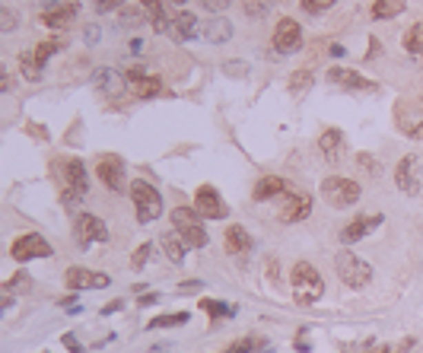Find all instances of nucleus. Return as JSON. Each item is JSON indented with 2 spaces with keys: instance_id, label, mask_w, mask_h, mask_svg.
<instances>
[{
  "instance_id": "54",
  "label": "nucleus",
  "mask_w": 423,
  "mask_h": 353,
  "mask_svg": "<svg viewBox=\"0 0 423 353\" xmlns=\"http://www.w3.org/2000/svg\"><path fill=\"white\" fill-rule=\"evenodd\" d=\"M13 90V80H10V70H3V92Z\"/></svg>"
},
{
  "instance_id": "8",
  "label": "nucleus",
  "mask_w": 423,
  "mask_h": 353,
  "mask_svg": "<svg viewBox=\"0 0 423 353\" xmlns=\"http://www.w3.org/2000/svg\"><path fill=\"white\" fill-rule=\"evenodd\" d=\"M10 255L25 264V261H35V258H51L54 255V248H51V242L45 236H39V232H25V236L13 239Z\"/></svg>"
},
{
  "instance_id": "18",
  "label": "nucleus",
  "mask_w": 423,
  "mask_h": 353,
  "mask_svg": "<svg viewBox=\"0 0 423 353\" xmlns=\"http://www.w3.org/2000/svg\"><path fill=\"white\" fill-rule=\"evenodd\" d=\"M382 220H385L382 214H375V216H357V220H350L347 226L340 230V242H344V245H353V242H360V239L369 236V232H373Z\"/></svg>"
},
{
  "instance_id": "23",
  "label": "nucleus",
  "mask_w": 423,
  "mask_h": 353,
  "mask_svg": "<svg viewBox=\"0 0 423 353\" xmlns=\"http://www.w3.org/2000/svg\"><path fill=\"white\" fill-rule=\"evenodd\" d=\"M159 245H163V252H166V258L172 264H185V258H188V248H191L175 230L172 232H163V236H159Z\"/></svg>"
},
{
  "instance_id": "6",
  "label": "nucleus",
  "mask_w": 423,
  "mask_h": 353,
  "mask_svg": "<svg viewBox=\"0 0 423 353\" xmlns=\"http://www.w3.org/2000/svg\"><path fill=\"white\" fill-rule=\"evenodd\" d=\"M395 185L407 197H423V157L420 153H407L395 169Z\"/></svg>"
},
{
  "instance_id": "38",
  "label": "nucleus",
  "mask_w": 423,
  "mask_h": 353,
  "mask_svg": "<svg viewBox=\"0 0 423 353\" xmlns=\"http://www.w3.org/2000/svg\"><path fill=\"white\" fill-rule=\"evenodd\" d=\"M338 0H302V10H306L309 17H318V13H324V10H331Z\"/></svg>"
},
{
  "instance_id": "26",
  "label": "nucleus",
  "mask_w": 423,
  "mask_h": 353,
  "mask_svg": "<svg viewBox=\"0 0 423 353\" xmlns=\"http://www.w3.org/2000/svg\"><path fill=\"white\" fill-rule=\"evenodd\" d=\"M223 245L229 255H245V252H251V236L242 226H226Z\"/></svg>"
},
{
  "instance_id": "49",
  "label": "nucleus",
  "mask_w": 423,
  "mask_h": 353,
  "mask_svg": "<svg viewBox=\"0 0 423 353\" xmlns=\"http://www.w3.org/2000/svg\"><path fill=\"white\" fill-rule=\"evenodd\" d=\"M159 303V296L156 293H147V296H141V303H137V305H141V309H147V305H156Z\"/></svg>"
},
{
  "instance_id": "51",
  "label": "nucleus",
  "mask_w": 423,
  "mask_h": 353,
  "mask_svg": "<svg viewBox=\"0 0 423 353\" xmlns=\"http://www.w3.org/2000/svg\"><path fill=\"white\" fill-rule=\"evenodd\" d=\"M121 19H125L121 26H141V17H137V13H131V10H127V13H125Z\"/></svg>"
},
{
  "instance_id": "36",
  "label": "nucleus",
  "mask_w": 423,
  "mask_h": 353,
  "mask_svg": "<svg viewBox=\"0 0 423 353\" xmlns=\"http://www.w3.org/2000/svg\"><path fill=\"white\" fill-rule=\"evenodd\" d=\"M29 287H32V280H29V274H25V271H17L13 277L7 280V283H3V290H7V293H13V290H17V293H25Z\"/></svg>"
},
{
  "instance_id": "44",
  "label": "nucleus",
  "mask_w": 423,
  "mask_h": 353,
  "mask_svg": "<svg viewBox=\"0 0 423 353\" xmlns=\"http://www.w3.org/2000/svg\"><path fill=\"white\" fill-rule=\"evenodd\" d=\"M251 350H255V341H251V337H245V341H236V344L229 347L226 353H251Z\"/></svg>"
},
{
  "instance_id": "32",
  "label": "nucleus",
  "mask_w": 423,
  "mask_h": 353,
  "mask_svg": "<svg viewBox=\"0 0 423 353\" xmlns=\"http://www.w3.org/2000/svg\"><path fill=\"white\" fill-rule=\"evenodd\" d=\"M61 48H64V45H61L58 39H48V41H39V45H35V51H32V54H35V61H39V64L45 67V64H48L51 58H54V54H58Z\"/></svg>"
},
{
  "instance_id": "3",
  "label": "nucleus",
  "mask_w": 423,
  "mask_h": 353,
  "mask_svg": "<svg viewBox=\"0 0 423 353\" xmlns=\"http://www.w3.org/2000/svg\"><path fill=\"white\" fill-rule=\"evenodd\" d=\"M172 226L191 248H207L210 236H207V230H204V216H200L194 207H175Z\"/></svg>"
},
{
  "instance_id": "55",
  "label": "nucleus",
  "mask_w": 423,
  "mask_h": 353,
  "mask_svg": "<svg viewBox=\"0 0 423 353\" xmlns=\"http://www.w3.org/2000/svg\"><path fill=\"white\" fill-rule=\"evenodd\" d=\"M375 54H379V41H369V54H366V58H375Z\"/></svg>"
},
{
  "instance_id": "7",
  "label": "nucleus",
  "mask_w": 423,
  "mask_h": 353,
  "mask_svg": "<svg viewBox=\"0 0 423 353\" xmlns=\"http://www.w3.org/2000/svg\"><path fill=\"white\" fill-rule=\"evenodd\" d=\"M395 124H398V131L404 134V137L423 143V105L420 102L401 99L398 105H395Z\"/></svg>"
},
{
  "instance_id": "57",
  "label": "nucleus",
  "mask_w": 423,
  "mask_h": 353,
  "mask_svg": "<svg viewBox=\"0 0 423 353\" xmlns=\"http://www.w3.org/2000/svg\"><path fill=\"white\" fill-rule=\"evenodd\" d=\"M382 353H398V350H395V347H385V350H382Z\"/></svg>"
},
{
  "instance_id": "24",
  "label": "nucleus",
  "mask_w": 423,
  "mask_h": 353,
  "mask_svg": "<svg viewBox=\"0 0 423 353\" xmlns=\"http://www.w3.org/2000/svg\"><path fill=\"white\" fill-rule=\"evenodd\" d=\"M200 19L194 17V13H178V17L172 19V26H169V35H172L175 41H191L194 35L200 32Z\"/></svg>"
},
{
  "instance_id": "11",
  "label": "nucleus",
  "mask_w": 423,
  "mask_h": 353,
  "mask_svg": "<svg viewBox=\"0 0 423 353\" xmlns=\"http://www.w3.org/2000/svg\"><path fill=\"white\" fill-rule=\"evenodd\" d=\"M64 283L70 293H80V290H105L112 287V277L99 271H86V268H67L64 271Z\"/></svg>"
},
{
  "instance_id": "53",
  "label": "nucleus",
  "mask_w": 423,
  "mask_h": 353,
  "mask_svg": "<svg viewBox=\"0 0 423 353\" xmlns=\"http://www.w3.org/2000/svg\"><path fill=\"white\" fill-rule=\"evenodd\" d=\"M347 54V48L344 45H331V58H344Z\"/></svg>"
},
{
  "instance_id": "4",
  "label": "nucleus",
  "mask_w": 423,
  "mask_h": 353,
  "mask_svg": "<svg viewBox=\"0 0 423 353\" xmlns=\"http://www.w3.org/2000/svg\"><path fill=\"white\" fill-rule=\"evenodd\" d=\"M131 201H134V214H137L141 223H156L163 216V194L149 181L143 179L131 181Z\"/></svg>"
},
{
  "instance_id": "45",
  "label": "nucleus",
  "mask_w": 423,
  "mask_h": 353,
  "mask_svg": "<svg viewBox=\"0 0 423 353\" xmlns=\"http://www.w3.org/2000/svg\"><path fill=\"white\" fill-rule=\"evenodd\" d=\"M226 74H233V77H242V74H249V64H242V61H229V64H223Z\"/></svg>"
},
{
  "instance_id": "12",
  "label": "nucleus",
  "mask_w": 423,
  "mask_h": 353,
  "mask_svg": "<svg viewBox=\"0 0 423 353\" xmlns=\"http://www.w3.org/2000/svg\"><path fill=\"white\" fill-rule=\"evenodd\" d=\"M274 48H277V54H296V51L302 48V26H299L296 19L283 17L280 23H277V29H274Z\"/></svg>"
},
{
  "instance_id": "37",
  "label": "nucleus",
  "mask_w": 423,
  "mask_h": 353,
  "mask_svg": "<svg viewBox=\"0 0 423 353\" xmlns=\"http://www.w3.org/2000/svg\"><path fill=\"white\" fill-rule=\"evenodd\" d=\"M200 305H204V309L210 312V321H214V325H216V319H220V315H233L236 312V309H229L226 303H216V299H204Z\"/></svg>"
},
{
  "instance_id": "39",
  "label": "nucleus",
  "mask_w": 423,
  "mask_h": 353,
  "mask_svg": "<svg viewBox=\"0 0 423 353\" xmlns=\"http://www.w3.org/2000/svg\"><path fill=\"white\" fill-rule=\"evenodd\" d=\"M92 7H96L99 17H105V13H118V10L125 7V0H92Z\"/></svg>"
},
{
  "instance_id": "19",
  "label": "nucleus",
  "mask_w": 423,
  "mask_h": 353,
  "mask_svg": "<svg viewBox=\"0 0 423 353\" xmlns=\"http://www.w3.org/2000/svg\"><path fill=\"white\" fill-rule=\"evenodd\" d=\"M92 86L102 92V96H121L125 92V77L118 74L115 67H99L92 74Z\"/></svg>"
},
{
  "instance_id": "16",
  "label": "nucleus",
  "mask_w": 423,
  "mask_h": 353,
  "mask_svg": "<svg viewBox=\"0 0 423 353\" xmlns=\"http://www.w3.org/2000/svg\"><path fill=\"white\" fill-rule=\"evenodd\" d=\"M309 214H312V197L306 191H290V197H287V204L280 210V223H299Z\"/></svg>"
},
{
  "instance_id": "56",
  "label": "nucleus",
  "mask_w": 423,
  "mask_h": 353,
  "mask_svg": "<svg viewBox=\"0 0 423 353\" xmlns=\"http://www.w3.org/2000/svg\"><path fill=\"white\" fill-rule=\"evenodd\" d=\"M169 3H175V7H185V3H188V0H169Z\"/></svg>"
},
{
  "instance_id": "2",
  "label": "nucleus",
  "mask_w": 423,
  "mask_h": 353,
  "mask_svg": "<svg viewBox=\"0 0 423 353\" xmlns=\"http://www.w3.org/2000/svg\"><path fill=\"white\" fill-rule=\"evenodd\" d=\"M334 271H338L340 283L350 290H363V287H369V280H373V264L363 261V258L353 255V252H347V248L334 255Z\"/></svg>"
},
{
  "instance_id": "34",
  "label": "nucleus",
  "mask_w": 423,
  "mask_h": 353,
  "mask_svg": "<svg viewBox=\"0 0 423 353\" xmlns=\"http://www.w3.org/2000/svg\"><path fill=\"white\" fill-rule=\"evenodd\" d=\"M191 315L188 312H175V315H156V319L149 321L147 328L149 331H159V328H172V325H185V321H188Z\"/></svg>"
},
{
  "instance_id": "20",
  "label": "nucleus",
  "mask_w": 423,
  "mask_h": 353,
  "mask_svg": "<svg viewBox=\"0 0 423 353\" xmlns=\"http://www.w3.org/2000/svg\"><path fill=\"white\" fill-rule=\"evenodd\" d=\"M80 13V3L76 0H70V3H58V7L51 10H42V17H39V23L48 26V29H64L70 19Z\"/></svg>"
},
{
  "instance_id": "21",
  "label": "nucleus",
  "mask_w": 423,
  "mask_h": 353,
  "mask_svg": "<svg viewBox=\"0 0 423 353\" xmlns=\"http://www.w3.org/2000/svg\"><path fill=\"white\" fill-rule=\"evenodd\" d=\"M287 181L280 179V175H261L255 185V191H251V197H255L258 204H267V201H277L280 194H287Z\"/></svg>"
},
{
  "instance_id": "46",
  "label": "nucleus",
  "mask_w": 423,
  "mask_h": 353,
  "mask_svg": "<svg viewBox=\"0 0 423 353\" xmlns=\"http://www.w3.org/2000/svg\"><path fill=\"white\" fill-rule=\"evenodd\" d=\"M99 26L92 23V26H86V32H83V39H86V45H96V41H99Z\"/></svg>"
},
{
  "instance_id": "40",
  "label": "nucleus",
  "mask_w": 423,
  "mask_h": 353,
  "mask_svg": "<svg viewBox=\"0 0 423 353\" xmlns=\"http://www.w3.org/2000/svg\"><path fill=\"white\" fill-rule=\"evenodd\" d=\"M200 7L207 10V13H214V17H223L226 10L233 7V0H200Z\"/></svg>"
},
{
  "instance_id": "15",
  "label": "nucleus",
  "mask_w": 423,
  "mask_h": 353,
  "mask_svg": "<svg viewBox=\"0 0 423 353\" xmlns=\"http://www.w3.org/2000/svg\"><path fill=\"white\" fill-rule=\"evenodd\" d=\"M344 150H347V137L340 128H328V131L318 137V153H322L324 163H338L344 157Z\"/></svg>"
},
{
  "instance_id": "25",
  "label": "nucleus",
  "mask_w": 423,
  "mask_h": 353,
  "mask_svg": "<svg viewBox=\"0 0 423 353\" xmlns=\"http://www.w3.org/2000/svg\"><path fill=\"white\" fill-rule=\"evenodd\" d=\"M64 188L86 197V191H90V175H86L83 159H67V185Z\"/></svg>"
},
{
  "instance_id": "5",
  "label": "nucleus",
  "mask_w": 423,
  "mask_h": 353,
  "mask_svg": "<svg viewBox=\"0 0 423 353\" xmlns=\"http://www.w3.org/2000/svg\"><path fill=\"white\" fill-rule=\"evenodd\" d=\"M360 194H363V188H360V181L347 179V175H328V179L322 181V197L328 201V204L334 207V210H344V207H353L360 201Z\"/></svg>"
},
{
  "instance_id": "29",
  "label": "nucleus",
  "mask_w": 423,
  "mask_h": 353,
  "mask_svg": "<svg viewBox=\"0 0 423 353\" xmlns=\"http://www.w3.org/2000/svg\"><path fill=\"white\" fill-rule=\"evenodd\" d=\"M407 10V0H375L373 3V19H395Z\"/></svg>"
},
{
  "instance_id": "9",
  "label": "nucleus",
  "mask_w": 423,
  "mask_h": 353,
  "mask_svg": "<svg viewBox=\"0 0 423 353\" xmlns=\"http://www.w3.org/2000/svg\"><path fill=\"white\" fill-rule=\"evenodd\" d=\"M108 226L102 216L96 214H80L74 220V239H76V245L80 248H92V242H108Z\"/></svg>"
},
{
  "instance_id": "10",
  "label": "nucleus",
  "mask_w": 423,
  "mask_h": 353,
  "mask_svg": "<svg viewBox=\"0 0 423 353\" xmlns=\"http://www.w3.org/2000/svg\"><path fill=\"white\" fill-rule=\"evenodd\" d=\"M194 210H198L204 220H226L229 216V207L223 204V197L214 185H200L194 191Z\"/></svg>"
},
{
  "instance_id": "31",
  "label": "nucleus",
  "mask_w": 423,
  "mask_h": 353,
  "mask_svg": "<svg viewBox=\"0 0 423 353\" xmlns=\"http://www.w3.org/2000/svg\"><path fill=\"white\" fill-rule=\"evenodd\" d=\"M19 70H23V77L29 83H39V80H42V70H45V67L39 64V61H35V54L29 51V54H23V58H19Z\"/></svg>"
},
{
  "instance_id": "35",
  "label": "nucleus",
  "mask_w": 423,
  "mask_h": 353,
  "mask_svg": "<svg viewBox=\"0 0 423 353\" xmlns=\"http://www.w3.org/2000/svg\"><path fill=\"white\" fill-rule=\"evenodd\" d=\"M149 255H153V245H149V242H143V245L134 248V255H131V268H134V271H143V268L149 264Z\"/></svg>"
},
{
  "instance_id": "43",
  "label": "nucleus",
  "mask_w": 423,
  "mask_h": 353,
  "mask_svg": "<svg viewBox=\"0 0 423 353\" xmlns=\"http://www.w3.org/2000/svg\"><path fill=\"white\" fill-rule=\"evenodd\" d=\"M17 26H19V13H13L10 7H3V13H0V29H3V32H13Z\"/></svg>"
},
{
  "instance_id": "47",
  "label": "nucleus",
  "mask_w": 423,
  "mask_h": 353,
  "mask_svg": "<svg viewBox=\"0 0 423 353\" xmlns=\"http://www.w3.org/2000/svg\"><path fill=\"white\" fill-rule=\"evenodd\" d=\"M61 341H64V347H67V350H70V353H83V347H80V341H76L74 334H64V337H61Z\"/></svg>"
},
{
  "instance_id": "28",
  "label": "nucleus",
  "mask_w": 423,
  "mask_h": 353,
  "mask_svg": "<svg viewBox=\"0 0 423 353\" xmlns=\"http://www.w3.org/2000/svg\"><path fill=\"white\" fill-rule=\"evenodd\" d=\"M312 86H316V74H312V70H296V74L290 77V83H287V90H290L293 99H306Z\"/></svg>"
},
{
  "instance_id": "50",
  "label": "nucleus",
  "mask_w": 423,
  "mask_h": 353,
  "mask_svg": "<svg viewBox=\"0 0 423 353\" xmlns=\"http://www.w3.org/2000/svg\"><path fill=\"white\" fill-rule=\"evenodd\" d=\"M178 290H182V293H191V290H200V280H185V283H178Z\"/></svg>"
},
{
  "instance_id": "27",
  "label": "nucleus",
  "mask_w": 423,
  "mask_h": 353,
  "mask_svg": "<svg viewBox=\"0 0 423 353\" xmlns=\"http://www.w3.org/2000/svg\"><path fill=\"white\" fill-rule=\"evenodd\" d=\"M141 10L147 13L149 26H153V32H169V26L172 19H166V10H163V0H141Z\"/></svg>"
},
{
  "instance_id": "52",
  "label": "nucleus",
  "mask_w": 423,
  "mask_h": 353,
  "mask_svg": "<svg viewBox=\"0 0 423 353\" xmlns=\"http://www.w3.org/2000/svg\"><path fill=\"white\" fill-rule=\"evenodd\" d=\"M131 54H143V41L141 39H131Z\"/></svg>"
},
{
  "instance_id": "22",
  "label": "nucleus",
  "mask_w": 423,
  "mask_h": 353,
  "mask_svg": "<svg viewBox=\"0 0 423 353\" xmlns=\"http://www.w3.org/2000/svg\"><path fill=\"white\" fill-rule=\"evenodd\" d=\"M200 35L210 41V45H226L233 39V23L226 17H210L207 23H200Z\"/></svg>"
},
{
  "instance_id": "33",
  "label": "nucleus",
  "mask_w": 423,
  "mask_h": 353,
  "mask_svg": "<svg viewBox=\"0 0 423 353\" xmlns=\"http://www.w3.org/2000/svg\"><path fill=\"white\" fill-rule=\"evenodd\" d=\"M271 7H274V0H242V10L249 19H265Z\"/></svg>"
},
{
  "instance_id": "30",
  "label": "nucleus",
  "mask_w": 423,
  "mask_h": 353,
  "mask_svg": "<svg viewBox=\"0 0 423 353\" xmlns=\"http://www.w3.org/2000/svg\"><path fill=\"white\" fill-rule=\"evenodd\" d=\"M401 45H404V51L407 54H423V23H414L411 26V29H407L404 32V41H401Z\"/></svg>"
},
{
  "instance_id": "14",
  "label": "nucleus",
  "mask_w": 423,
  "mask_h": 353,
  "mask_svg": "<svg viewBox=\"0 0 423 353\" xmlns=\"http://www.w3.org/2000/svg\"><path fill=\"white\" fill-rule=\"evenodd\" d=\"M328 80L344 86V90H350V92H375L379 90V83L375 80H366L363 74L347 70V67H331V70H328Z\"/></svg>"
},
{
  "instance_id": "1",
  "label": "nucleus",
  "mask_w": 423,
  "mask_h": 353,
  "mask_svg": "<svg viewBox=\"0 0 423 353\" xmlns=\"http://www.w3.org/2000/svg\"><path fill=\"white\" fill-rule=\"evenodd\" d=\"M290 287H293V299H296V305H316L318 299L324 296L322 274H318L309 261H296V264H293Z\"/></svg>"
},
{
  "instance_id": "17",
  "label": "nucleus",
  "mask_w": 423,
  "mask_h": 353,
  "mask_svg": "<svg viewBox=\"0 0 423 353\" xmlns=\"http://www.w3.org/2000/svg\"><path fill=\"white\" fill-rule=\"evenodd\" d=\"M127 83H131V90L137 99H153L159 90H163V83H159V77L147 74L143 67H134V70H127Z\"/></svg>"
},
{
  "instance_id": "42",
  "label": "nucleus",
  "mask_w": 423,
  "mask_h": 353,
  "mask_svg": "<svg viewBox=\"0 0 423 353\" xmlns=\"http://www.w3.org/2000/svg\"><path fill=\"white\" fill-rule=\"evenodd\" d=\"M83 201H86L83 194H76V191H70V188L61 191V207H67V210H76V207L83 204Z\"/></svg>"
},
{
  "instance_id": "13",
  "label": "nucleus",
  "mask_w": 423,
  "mask_h": 353,
  "mask_svg": "<svg viewBox=\"0 0 423 353\" xmlns=\"http://www.w3.org/2000/svg\"><path fill=\"white\" fill-rule=\"evenodd\" d=\"M96 175H99V181L108 191H125V185H127L125 163L118 157H102L99 163H96Z\"/></svg>"
},
{
  "instance_id": "41",
  "label": "nucleus",
  "mask_w": 423,
  "mask_h": 353,
  "mask_svg": "<svg viewBox=\"0 0 423 353\" xmlns=\"http://www.w3.org/2000/svg\"><path fill=\"white\" fill-rule=\"evenodd\" d=\"M357 165L363 169V172H369V175H379V172H382V163H379V159H373L369 153H360V157H357Z\"/></svg>"
},
{
  "instance_id": "48",
  "label": "nucleus",
  "mask_w": 423,
  "mask_h": 353,
  "mask_svg": "<svg viewBox=\"0 0 423 353\" xmlns=\"http://www.w3.org/2000/svg\"><path fill=\"white\" fill-rule=\"evenodd\" d=\"M121 309H125V303H121V299H112L108 305H102V315H115V312H121Z\"/></svg>"
}]
</instances>
